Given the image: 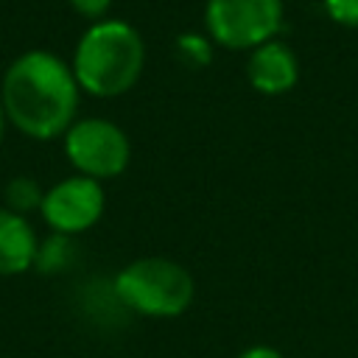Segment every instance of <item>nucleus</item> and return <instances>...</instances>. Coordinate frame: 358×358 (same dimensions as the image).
<instances>
[{"label":"nucleus","instance_id":"obj_1","mask_svg":"<svg viewBox=\"0 0 358 358\" xmlns=\"http://www.w3.org/2000/svg\"><path fill=\"white\" fill-rule=\"evenodd\" d=\"M81 87L73 67L50 50H25L3 73L6 120L31 140L62 137L78 112Z\"/></svg>","mask_w":358,"mask_h":358},{"label":"nucleus","instance_id":"obj_2","mask_svg":"<svg viewBox=\"0 0 358 358\" xmlns=\"http://www.w3.org/2000/svg\"><path fill=\"white\" fill-rule=\"evenodd\" d=\"M145 45L126 20H95L73 50V76L81 92L95 98H117L129 92L143 73Z\"/></svg>","mask_w":358,"mask_h":358},{"label":"nucleus","instance_id":"obj_3","mask_svg":"<svg viewBox=\"0 0 358 358\" xmlns=\"http://www.w3.org/2000/svg\"><path fill=\"white\" fill-rule=\"evenodd\" d=\"M115 296L148 319H173L196 296L193 274L171 257H137L115 274Z\"/></svg>","mask_w":358,"mask_h":358},{"label":"nucleus","instance_id":"obj_4","mask_svg":"<svg viewBox=\"0 0 358 358\" xmlns=\"http://www.w3.org/2000/svg\"><path fill=\"white\" fill-rule=\"evenodd\" d=\"M282 17V0H207L204 6L210 39L229 50H252L277 39Z\"/></svg>","mask_w":358,"mask_h":358},{"label":"nucleus","instance_id":"obj_5","mask_svg":"<svg viewBox=\"0 0 358 358\" xmlns=\"http://www.w3.org/2000/svg\"><path fill=\"white\" fill-rule=\"evenodd\" d=\"M64 157L76 173L90 179H115L129 168L131 143L126 131L106 117H81L62 134Z\"/></svg>","mask_w":358,"mask_h":358},{"label":"nucleus","instance_id":"obj_6","mask_svg":"<svg viewBox=\"0 0 358 358\" xmlns=\"http://www.w3.org/2000/svg\"><path fill=\"white\" fill-rule=\"evenodd\" d=\"M106 207V193L98 179L73 173L50 185L42 196L39 215L56 235H81L92 229Z\"/></svg>","mask_w":358,"mask_h":358},{"label":"nucleus","instance_id":"obj_7","mask_svg":"<svg viewBox=\"0 0 358 358\" xmlns=\"http://www.w3.org/2000/svg\"><path fill=\"white\" fill-rule=\"evenodd\" d=\"M246 81L260 95H285L299 81L296 53L280 39L252 48L246 59Z\"/></svg>","mask_w":358,"mask_h":358},{"label":"nucleus","instance_id":"obj_8","mask_svg":"<svg viewBox=\"0 0 358 358\" xmlns=\"http://www.w3.org/2000/svg\"><path fill=\"white\" fill-rule=\"evenodd\" d=\"M39 238L31 221L8 207H0V277L25 274L34 268Z\"/></svg>","mask_w":358,"mask_h":358},{"label":"nucleus","instance_id":"obj_9","mask_svg":"<svg viewBox=\"0 0 358 358\" xmlns=\"http://www.w3.org/2000/svg\"><path fill=\"white\" fill-rule=\"evenodd\" d=\"M42 196L45 190L39 187V182H34L31 176H14L6 190H3V199H6V207L20 213V215H28L31 210H39L42 204Z\"/></svg>","mask_w":358,"mask_h":358},{"label":"nucleus","instance_id":"obj_10","mask_svg":"<svg viewBox=\"0 0 358 358\" xmlns=\"http://www.w3.org/2000/svg\"><path fill=\"white\" fill-rule=\"evenodd\" d=\"M70 263V238L67 235H50L45 243H39L34 268L39 271H62Z\"/></svg>","mask_w":358,"mask_h":358},{"label":"nucleus","instance_id":"obj_11","mask_svg":"<svg viewBox=\"0 0 358 358\" xmlns=\"http://www.w3.org/2000/svg\"><path fill=\"white\" fill-rule=\"evenodd\" d=\"M176 53H179V59L187 67H207L213 62V45H210V39L201 36V34H193V31H187V34H182L176 39Z\"/></svg>","mask_w":358,"mask_h":358},{"label":"nucleus","instance_id":"obj_12","mask_svg":"<svg viewBox=\"0 0 358 358\" xmlns=\"http://www.w3.org/2000/svg\"><path fill=\"white\" fill-rule=\"evenodd\" d=\"M327 17L344 28H358V0H322Z\"/></svg>","mask_w":358,"mask_h":358},{"label":"nucleus","instance_id":"obj_13","mask_svg":"<svg viewBox=\"0 0 358 358\" xmlns=\"http://www.w3.org/2000/svg\"><path fill=\"white\" fill-rule=\"evenodd\" d=\"M70 6H73V11L76 14H81V17H87V20H103L106 17V11H109V6H112V0H67Z\"/></svg>","mask_w":358,"mask_h":358},{"label":"nucleus","instance_id":"obj_14","mask_svg":"<svg viewBox=\"0 0 358 358\" xmlns=\"http://www.w3.org/2000/svg\"><path fill=\"white\" fill-rule=\"evenodd\" d=\"M235 358H285L277 347H268V344H255V347H246L243 352H238Z\"/></svg>","mask_w":358,"mask_h":358},{"label":"nucleus","instance_id":"obj_15","mask_svg":"<svg viewBox=\"0 0 358 358\" xmlns=\"http://www.w3.org/2000/svg\"><path fill=\"white\" fill-rule=\"evenodd\" d=\"M6 126H8V120H6V109H3V101H0V143H3V134H6Z\"/></svg>","mask_w":358,"mask_h":358}]
</instances>
